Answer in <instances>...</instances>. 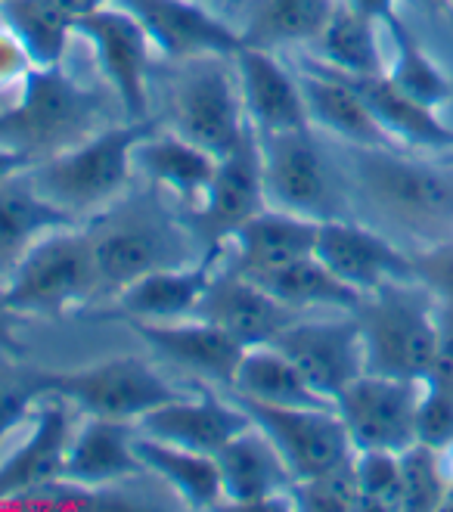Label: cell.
I'll return each instance as SVG.
<instances>
[{
	"instance_id": "cell-53",
	"label": "cell",
	"mask_w": 453,
	"mask_h": 512,
	"mask_svg": "<svg viewBox=\"0 0 453 512\" xmlns=\"http://www.w3.org/2000/svg\"><path fill=\"white\" fill-rule=\"evenodd\" d=\"M224 4H230V0H224Z\"/></svg>"
},
{
	"instance_id": "cell-39",
	"label": "cell",
	"mask_w": 453,
	"mask_h": 512,
	"mask_svg": "<svg viewBox=\"0 0 453 512\" xmlns=\"http://www.w3.org/2000/svg\"><path fill=\"white\" fill-rule=\"evenodd\" d=\"M354 475L364 509H401V454L395 450H354Z\"/></svg>"
},
{
	"instance_id": "cell-49",
	"label": "cell",
	"mask_w": 453,
	"mask_h": 512,
	"mask_svg": "<svg viewBox=\"0 0 453 512\" xmlns=\"http://www.w3.org/2000/svg\"><path fill=\"white\" fill-rule=\"evenodd\" d=\"M441 509H450L453 512V472L447 475V491H444V506Z\"/></svg>"
},
{
	"instance_id": "cell-1",
	"label": "cell",
	"mask_w": 453,
	"mask_h": 512,
	"mask_svg": "<svg viewBox=\"0 0 453 512\" xmlns=\"http://www.w3.org/2000/svg\"><path fill=\"white\" fill-rule=\"evenodd\" d=\"M153 131L156 122H149V118H140V122L128 118L125 125L100 128L97 134L63 149V153L35 162L28 168V177L75 221L87 215H103L106 208L122 202V196L128 193L137 174L134 149Z\"/></svg>"
},
{
	"instance_id": "cell-30",
	"label": "cell",
	"mask_w": 453,
	"mask_h": 512,
	"mask_svg": "<svg viewBox=\"0 0 453 512\" xmlns=\"http://www.w3.org/2000/svg\"><path fill=\"white\" fill-rule=\"evenodd\" d=\"M230 388L239 398L270 407H332L311 388L305 373L295 367V360L274 342L243 351Z\"/></svg>"
},
{
	"instance_id": "cell-15",
	"label": "cell",
	"mask_w": 453,
	"mask_h": 512,
	"mask_svg": "<svg viewBox=\"0 0 453 512\" xmlns=\"http://www.w3.org/2000/svg\"><path fill=\"white\" fill-rule=\"evenodd\" d=\"M131 13L165 59L190 63L202 56H236L243 35L227 19L211 13L205 0H112Z\"/></svg>"
},
{
	"instance_id": "cell-3",
	"label": "cell",
	"mask_w": 453,
	"mask_h": 512,
	"mask_svg": "<svg viewBox=\"0 0 453 512\" xmlns=\"http://www.w3.org/2000/svg\"><path fill=\"white\" fill-rule=\"evenodd\" d=\"M367 351V373L426 379L438 348V305L416 280L364 295L354 308Z\"/></svg>"
},
{
	"instance_id": "cell-27",
	"label": "cell",
	"mask_w": 453,
	"mask_h": 512,
	"mask_svg": "<svg viewBox=\"0 0 453 512\" xmlns=\"http://www.w3.org/2000/svg\"><path fill=\"white\" fill-rule=\"evenodd\" d=\"M345 78L357 87V94L364 97L379 128L388 134V140L395 146L432 149V153H450L453 149V128H447L441 122V115L435 109L416 103L401 87L391 84L385 72L345 75Z\"/></svg>"
},
{
	"instance_id": "cell-40",
	"label": "cell",
	"mask_w": 453,
	"mask_h": 512,
	"mask_svg": "<svg viewBox=\"0 0 453 512\" xmlns=\"http://www.w3.org/2000/svg\"><path fill=\"white\" fill-rule=\"evenodd\" d=\"M292 503L295 509H311V512H351L364 509L360 506V488L354 475V460L342 469H332L326 475L295 481L292 485Z\"/></svg>"
},
{
	"instance_id": "cell-6",
	"label": "cell",
	"mask_w": 453,
	"mask_h": 512,
	"mask_svg": "<svg viewBox=\"0 0 453 512\" xmlns=\"http://www.w3.org/2000/svg\"><path fill=\"white\" fill-rule=\"evenodd\" d=\"M41 385L44 395L69 401L84 416H103L134 426L156 407L187 398V391L174 388L153 364L134 354L81 370H41Z\"/></svg>"
},
{
	"instance_id": "cell-21",
	"label": "cell",
	"mask_w": 453,
	"mask_h": 512,
	"mask_svg": "<svg viewBox=\"0 0 453 512\" xmlns=\"http://www.w3.org/2000/svg\"><path fill=\"white\" fill-rule=\"evenodd\" d=\"M249 426H252V419L239 407L236 398L227 401V398H218L215 391L202 388L199 395H187L180 401L156 407L153 413H146L137 423V432L215 457L230 438H236Z\"/></svg>"
},
{
	"instance_id": "cell-13",
	"label": "cell",
	"mask_w": 453,
	"mask_h": 512,
	"mask_svg": "<svg viewBox=\"0 0 453 512\" xmlns=\"http://www.w3.org/2000/svg\"><path fill=\"white\" fill-rule=\"evenodd\" d=\"M75 38H84L94 50L97 66L112 87L118 106L131 122L146 118L149 109V66H153V44H149L140 22L122 7H103L75 22Z\"/></svg>"
},
{
	"instance_id": "cell-8",
	"label": "cell",
	"mask_w": 453,
	"mask_h": 512,
	"mask_svg": "<svg viewBox=\"0 0 453 512\" xmlns=\"http://www.w3.org/2000/svg\"><path fill=\"white\" fill-rule=\"evenodd\" d=\"M94 243L100 292L118 295L134 280L162 267L190 264L187 239L159 212H122V205L106 208L87 230Z\"/></svg>"
},
{
	"instance_id": "cell-46",
	"label": "cell",
	"mask_w": 453,
	"mask_h": 512,
	"mask_svg": "<svg viewBox=\"0 0 453 512\" xmlns=\"http://www.w3.org/2000/svg\"><path fill=\"white\" fill-rule=\"evenodd\" d=\"M345 4H351V7L360 10V13H367V16L376 19V22H385L388 16H395V13H398L401 0H345Z\"/></svg>"
},
{
	"instance_id": "cell-23",
	"label": "cell",
	"mask_w": 453,
	"mask_h": 512,
	"mask_svg": "<svg viewBox=\"0 0 453 512\" xmlns=\"http://www.w3.org/2000/svg\"><path fill=\"white\" fill-rule=\"evenodd\" d=\"M320 221L301 218L283 208H264L224 246V261L249 280H261L274 270L314 255Z\"/></svg>"
},
{
	"instance_id": "cell-44",
	"label": "cell",
	"mask_w": 453,
	"mask_h": 512,
	"mask_svg": "<svg viewBox=\"0 0 453 512\" xmlns=\"http://www.w3.org/2000/svg\"><path fill=\"white\" fill-rule=\"evenodd\" d=\"M426 385L453 391V305H438V348Z\"/></svg>"
},
{
	"instance_id": "cell-20",
	"label": "cell",
	"mask_w": 453,
	"mask_h": 512,
	"mask_svg": "<svg viewBox=\"0 0 453 512\" xmlns=\"http://www.w3.org/2000/svg\"><path fill=\"white\" fill-rule=\"evenodd\" d=\"M233 69L239 78V94H243L246 118L255 128V134L311 128L298 72L280 63L277 50L243 44L233 56Z\"/></svg>"
},
{
	"instance_id": "cell-22",
	"label": "cell",
	"mask_w": 453,
	"mask_h": 512,
	"mask_svg": "<svg viewBox=\"0 0 453 512\" xmlns=\"http://www.w3.org/2000/svg\"><path fill=\"white\" fill-rule=\"evenodd\" d=\"M131 329L156 354L171 360L174 367L187 370L190 376H199L205 382H218L224 388L233 385L236 367L246 351L224 329L202 317L171 320V323H131Z\"/></svg>"
},
{
	"instance_id": "cell-9",
	"label": "cell",
	"mask_w": 453,
	"mask_h": 512,
	"mask_svg": "<svg viewBox=\"0 0 453 512\" xmlns=\"http://www.w3.org/2000/svg\"><path fill=\"white\" fill-rule=\"evenodd\" d=\"M267 205L283 212L329 221L339 218V187L323 159L314 128L258 134Z\"/></svg>"
},
{
	"instance_id": "cell-54",
	"label": "cell",
	"mask_w": 453,
	"mask_h": 512,
	"mask_svg": "<svg viewBox=\"0 0 453 512\" xmlns=\"http://www.w3.org/2000/svg\"><path fill=\"white\" fill-rule=\"evenodd\" d=\"M0 4H4V0H0Z\"/></svg>"
},
{
	"instance_id": "cell-5",
	"label": "cell",
	"mask_w": 453,
	"mask_h": 512,
	"mask_svg": "<svg viewBox=\"0 0 453 512\" xmlns=\"http://www.w3.org/2000/svg\"><path fill=\"white\" fill-rule=\"evenodd\" d=\"M4 289L19 317H63L87 305L100 292L90 233L78 224L47 233L16 261Z\"/></svg>"
},
{
	"instance_id": "cell-25",
	"label": "cell",
	"mask_w": 453,
	"mask_h": 512,
	"mask_svg": "<svg viewBox=\"0 0 453 512\" xmlns=\"http://www.w3.org/2000/svg\"><path fill=\"white\" fill-rule=\"evenodd\" d=\"M298 81L301 94H305L311 128H320L348 146H395L379 128L364 97L357 94V87L342 72L317 63V59H308L305 69L298 72Z\"/></svg>"
},
{
	"instance_id": "cell-50",
	"label": "cell",
	"mask_w": 453,
	"mask_h": 512,
	"mask_svg": "<svg viewBox=\"0 0 453 512\" xmlns=\"http://www.w3.org/2000/svg\"><path fill=\"white\" fill-rule=\"evenodd\" d=\"M441 162H447V165H453V149H450V153H441Z\"/></svg>"
},
{
	"instance_id": "cell-33",
	"label": "cell",
	"mask_w": 453,
	"mask_h": 512,
	"mask_svg": "<svg viewBox=\"0 0 453 512\" xmlns=\"http://www.w3.org/2000/svg\"><path fill=\"white\" fill-rule=\"evenodd\" d=\"M379 32L382 22L339 0L336 13H332V19L323 28V35L314 41L317 63L345 75H379L385 72L388 63L382 56Z\"/></svg>"
},
{
	"instance_id": "cell-26",
	"label": "cell",
	"mask_w": 453,
	"mask_h": 512,
	"mask_svg": "<svg viewBox=\"0 0 453 512\" xmlns=\"http://www.w3.org/2000/svg\"><path fill=\"white\" fill-rule=\"evenodd\" d=\"M134 438H137L134 423L84 416V423L75 426L72 432L63 478L78 481V485L87 488H115L128 478L143 475L146 469L137 457Z\"/></svg>"
},
{
	"instance_id": "cell-10",
	"label": "cell",
	"mask_w": 453,
	"mask_h": 512,
	"mask_svg": "<svg viewBox=\"0 0 453 512\" xmlns=\"http://www.w3.org/2000/svg\"><path fill=\"white\" fill-rule=\"evenodd\" d=\"M239 407L270 438L295 481L342 469L354 460V444L336 407H270L239 398Z\"/></svg>"
},
{
	"instance_id": "cell-52",
	"label": "cell",
	"mask_w": 453,
	"mask_h": 512,
	"mask_svg": "<svg viewBox=\"0 0 453 512\" xmlns=\"http://www.w3.org/2000/svg\"><path fill=\"white\" fill-rule=\"evenodd\" d=\"M447 7H450V10H453V0H447Z\"/></svg>"
},
{
	"instance_id": "cell-51",
	"label": "cell",
	"mask_w": 453,
	"mask_h": 512,
	"mask_svg": "<svg viewBox=\"0 0 453 512\" xmlns=\"http://www.w3.org/2000/svg\"><path fill=\"white\" fill-rule=\"evenodd\" d=\"M230 4H243V0H230Z\"/></svg>"
},
{
	"instance_id": "cell-42",
	"label": "cell",
	"mask_w": 453,
	"mask_h": 512,
	"mask_svg": "<svg viewBox=\"0 0 453 512\" xmlns=\"http://www.w3.org/2000/svg\"><path fill=\"white\" fill-rule=\"evenodd\" d=\"M416 441L447 450L453 444V391L422 382V398L416 410Z\"/></svg>"
},
{
	"instance_id": "cell-12",
	"label": "cell",
	"mask_w": 453,
	"mask_h": 512,
	"mask_svg": "<svg viewBox=\"0 0 453 512\" xmlns=\"http://www.w3.org/2000/svg\"><path fill=\"white\" fill-rule=\"evenodd\" d=\"M422 379L364 373L332 401L354 450H407L416 444Z\"/></svg>"
},
{
	"instance_id": "cell-2",
	"label": "cell",
	"mask_w": 453,
	"mask_h": 512,
	"mask_svg": "<svg viewBox=\"0 0 453 512\" xmlns=\"http://www.w3.org/2000/svg\"><path fill=\"white\" fill-rule=\"evenodd\" d=\"M16 103L0 112V146L50 159L106 128L103 97L84 87L63 66L35 69L16 90Z\"/></svg>"
},
{
	"instance_id": "cell-19",
	"label": "cell",
	"mask_w": 453,
	"mask_h": 512,
	"mask_svg": "<svg viewBox=\"0 0 453 512\" xmlns=\"http://www.w3.org/2000/svg\"><path fill=\"white\" fill-rule=\"evenodd\" d=\"M72 432V404L47 395L32 416L28 438L0 463V509L63 478Z\"/></svg>"
},
{
	"instance_id": "cell-17",
	"label": "cell",
	"mask_w": 453,
	"mask_h": 512,
	"mask_svg": "<svg viewBox=\"0 0 453 512\" xmlns=\"http://www.w3.org/2000/svg\"><path fill=\"white\" fill-rule=\"evenodd\" d=\"M314 255L357 295H373L388 283L413 280V258L364 224L345 218L320 221Z\"/></svg>"
},
{
	"instance_id": "cell-32",
	"label": "cell",
	"mask_w": 453,
	"mask_h": 512,
	"mask_svg": "<svg viewBox=\"0 0 453 512\" xmlns=\"http://www.w3.org/2000/svg\"><path fill=\"white\" fill-rule=\"evenodd\" d=\"M246 22L239 28L246 47H301L314 44L339 0H243Z\"/></svg>"
},
{
	"instance_id": "cell-11",
	"label": "cell",
	"mask_w": 453,
	"mask_h": 512,
	"mask_svg": "<svg viewBox=\"0 0 453 512\" xmlns=\"http://www.w3.org/2000/svg\"><path fill=\"white\" fill-rule=\"evenodd\" d=\"M267 208L264 162L255 128H249L227 156L218 159L215 177L196 208H190V233L205 249H224L255 215Z\"/></svg>"
},
{
	"instance_id": "cell-38",
	"label": "cell",
	"mask_w": 453,
	"mask_h": 512,
	"mask_svg": "<svg viewBox=\"0 0 453 512\" xmlns=\"http://www.w3.org/2000/svg\"><path fill=\"white\" fill-rule=\"evenodd\" d=\"M44 398L41 370L19 364L16 357H7L0 364V447L19 426L32 423Z\"/></svg>"
},
{
	"instance_id": "cell-37",
	"label": "cell",
	"mask_w": 453,
	"mask_h": 512,
	"mask_svg": "<svg viewBox=\"0 0 453 512\" xmlns=\"http://www.w3.org/2000/svg\"><path fill=\"white\" fill-rule=\"evenodd\" d=\"M401 491V509L407 512H432L444 506L447 469L441 460V450L419 441L401 450Z\"/></svg>"
},
{
	"instance_id": "cell-24",
	"label": "cell",
	"mask_w": 453,
	"mask_h": 512,
	"mask_svg": "<svg viewBox=\"0 0 453 512\" xmlns=\"http://www.w3.org/2000/svg\"><path fill=\"white\" fill-rule=\"evenodd\" d=\"M218 249H211L208 258L162 267L134 280L115 295V311L128 323H171V320H187L196 317L202 295L215 277Z\"/></svg>"
},
{
	"instance_id": "cell-47",
	"label": "cell",
	"mask_w": 453,
	"mask_h": 512,
	"mask_svg": "<svg viewBox=\"0 0 453 512\" xmlns=\"http://www.w3.org/2000/svg\"><path fill=\"white\" fill-rule=\"evenodd\" d=\"M32 165H35V159L28 156V153H19V149H10V146H0V177L28 171Z\"/></svg>"
},
{
	"instance_id": "cell-41",
	"label": "cell",
	"mask_w": 453,
	"mask_h": 512,
	"mask_svg": "<svg viewBox=\"0 0 453 512\" xmlns=\"http://www.w3.org/2000/svg\"><path fill=\"white\" fill-rule=\"evenodd\" d=\"M413 280L426 289L435 305H453V236L435 239L422 252H413Z\"/></svg>"
},
{
	"instance_id": "cell-16",
	"label": "cell",
	"mask_w": 453,
	"mask_h": 512,
	"mask_svg": "<svg viewBox=\"0 0 453 512\" xmlns=\"http://www.w3.org/2000/svg\"><path fill=\"white\" fill-rule=\"evenodd\" d=\"M196 317L215 323L243 348H255L277 342L283 329L298 320V311L283 305L280 298H274L255 280L236 274L221 258L215 277H211L202 295Z\"/></svg>"
},
{
	"instance_id": "cell-36",
	"label": "cell",
	"mask_w": 453,
	"mask_h": 512,
	"mask_svg": "<svg viewBox=\"0 0 453 512\" xmlns=\"http://www.w3.org/2000/svg\"><path fill=\"white\" fill-rule=\"evenodd\" d=\"M255 283L264 286L270 295L280 298L283 305H289L298 314L311 311V308L354 311L360 301H364V295H357L351 286H345L317 255L292 261V264L274 270V274H267Z\"/></svg>"
},
{
	"instance_id": "cell-35",
	"label": "cell",
	"mask_w": 453,
	"mask_h": 512,
	"mask_svg": "<svg viewBox=\"0 0 453 512\" xmlns=\"http://www.w3.org/2000/svg\"><path fill=\"white\" fill-rule=\"evenodd\" d=\"M0 22L28 50L35 69L63 66L75 38V19L66 10H59L53 0H4Z\"/></svg>"
},
{
	"instance_id": "cell-28",
	"label": "cell",
	"mask_w": 453,
	"mask_h": 512,
	"mask_svg": "<svg viewBox=\"0 0 453 512\" xmlns=\"http://www.w3.org/2000/svg\"><path fill=\"white\" fill-rule=\"evenodd\" d=\"M78 224L69 212L50 202L28 171L0 177V280H4L16 261L32 249L38 239L59 227Z\"/></svg>"
},
{
	"instance_id": "cell-31",
	"label": "cell",
	"mask_w": 453,
	"mask_h": 512,
	"mask_svg": "<svg viewBox=\"0 0 453 512\" xmlns=\"http://www.w3.org/2000/svg\"><path fill=\"white\" fill-rule=\"evenodd\" d=\"M134 447L143 469L159 475L190 509H215L224 503L221 469L211 454H199V450L177 447L140 432L134 438Z\"/></svg>"
},
{
	"instance_id": "cell-4",
	"label": "cell",
	"mask_w": 453,
	"mask_h": 512,
	"mask_svg": "<svg viewBox=\"0 0 453 512\" xmlns=\"http://www.w3.org/2000/svg\"><path fill=\"white\" fill-rule=\"evenodd\" d=\"M351 149L354 184L385 218L419 233L453 227V165L407 159L395 146Z\"/></svg>"
},
{
	"instance_id": "cell-34",
	"label": "cell",
	"mask_w": 453,
	"mask_h": 512,
	"mask_svg": "<svg viewBox=\"0 0 453 512\" xmlns=\"http://www.w3.org/2000/svg\"><path fill=\"white\" fill-rule=\"evenodd\" d=\"M382 28L391 38V59L385 63V75L388 81L401 87L407 97H413L416 103L429 106V109H444L453 100V81L450 75L435 63V56H429V50L416 41V35L410 32V25L401 19V13L388 16L382 22Z\"/></svg>"
},
{
	"instance_id": "cell-43",
	"label": "cell",
	"mask_w": 453,
	"mask_h": 512,
	"mask_svg": "<svg viewBox=\"0 0 453 512\" xmlns=\"http://www.w3.org/2000/svg\"><path fill=\"white\" fill-rule=\"evenodd\" d=\"M35 72V63L19 38L0 22V94H10L25 84V78Z\"/></svg>"
},
{
	"instance_id": "cell-29",
	"label": "cell",
	"mask_w": 453,
	"mask_h": 512,
	"mask_svg": "<svg viewBox=\"0 0 453 512\" xmlns=\"http://www.w3.org/2000/svg\"><path fill=\"white\" fill-rule=\"evenodd\" d=\"M134 168L149 184L171 193L177 202L196 208L215 177L218 159L180 134H149L134 149Z\"/></svg>"
},
{
	"instance_id": "cell-7",
	"label": "cell",
	"mask_w": 453,
	"mask_h": 512,
	"mask_svg": "<svg viewBox=\"0 0 453 512\" xmlns=\"http://www.w3.org/2000/svg\"><path fill=\"white\" fill-rule=\"evenodd\" d=\"M249 128L233 56H202L184 63L171 94V131L221 159Z\"/></svg>"
},
{
	"instance_id": "cell-14",
	"label": "cell",
	"mask_w": 453,
	"mask_h": 512,
	"mask_svg": "<svg viewBox=\"0 0 453 512\" xmlns=\"http://www.w3.org/2000/svg\"><path fill=\"white\" fill-rule=\"evenodd\" d=\"M274 345H280L295 360V367L305 373L311 388L329 404L354 379L367 373L364 336H360V323L354 311H345V317H323V320L298 317L283 329Z\"/></svg>"
},
{
	"instance_id": "cell-18",
	"label": "cell",
	"mask_w": 453,
	"mask_h": 512,
	"mask_svg": "<svg viewBox=\"0 0 453 512\" xmlns=\"http://www.w3.org/2000/svg\"><path fill=\"white\" fill-rule=\"evenodd\" d=\"M224 503L233 509H295V478L270 438L252 423L230 438L218 454Z\"/></svg>"
},
{
	"instance_id": "cell-45",
	"label": "cell",
	"mask_w": 453,
	"mask_h": 512,
	"mask_svg": "<svg viewBox=\"0 0 453 512\" xmlns=\"http://www.w3.org/2000/svg\"><path fill=\"white\" fill-rule=\"evenodd\" d=\"M0 357H25V342L19 339V314L10 305L4 280H0Z\"/></svg>"
},
{
	"instance_id": "cell-48",
	"label": "cell",
	"mask_w": 453,
	"mask_h": 512,
	"mask_svg": "<svg viewBox=\"0 0 453 512\" xmlns=\"http://www.w3.org/2000/svg\"><path fill=\"white\" fill-rule=\"evenodd\" d=\"M53 4H56L59 10H66V13L78 22V19H81V16H87V13L109 7L112 0H53Z\"/></svg>"
}]
</instances>
